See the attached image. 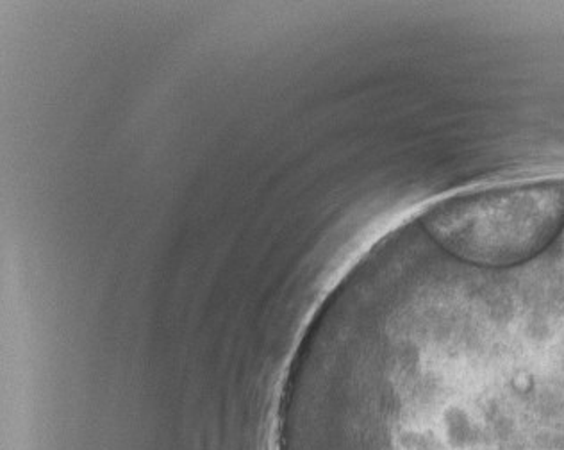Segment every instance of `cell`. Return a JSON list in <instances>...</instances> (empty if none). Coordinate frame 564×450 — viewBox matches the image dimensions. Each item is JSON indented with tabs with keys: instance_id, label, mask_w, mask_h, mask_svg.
Returning <instances> with one entry per match:
<instances>
[{
	"instance_id": "cell-1",
	"label": "cell",
	"mask_w": 564,
	"mask_h": 450,
	"mask_svg": "<svg viewBox=\"0 0 564 450\" xmlns=\"http://www.w3.org/2000/svg\"><path fill=\"white\" fill-rule=\"evenodd\" d=\"M429 235L462 261L513 267L545 250L564 227V181L494 188L443 202L423 218Z\"/></svg>"
}]
</instances>
